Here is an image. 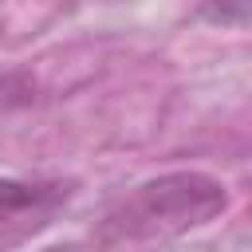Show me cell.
<instances>
[{
    "instance_id": "7a4b0ae2",
    "label": "cell",
    "mask_w": 252,
    "mask_h": 252,
    "mask_svg": "<svg viewBox=\"0 0 252 252\" xmlns=\"http://www.w3.org/2000/svg\"><path fill=\"white\" fill-rule=\"evenodd\" d=\"M71 189L59 181H20L0 177V240H20L51 224V217L67 205Z\"/></svg>"
},
{
    "instance_id": "3957f363",
    "label": "cell",
    "mask_w": 252,
    "mask_h": 252,
    "mask_svg": "<svg viewBox=\"0 0 252 252\" xmlns=\"http://www.w3.org/2000/svg\"><path fill=\"white\" fill-rule=\"evenodd\" d=\"M43 252H83L79 244H59V248H43Z\"/></svg>"
},
{
    "instance_id": "6da1fadb",
    "label": "cell",
    "mask_w": 252,
    "mask_h": 252,
    "mask_svg": "<svg viewBox=\"0 0 252 252\" xmlns=\"http://www.w3.org/2000/svg\"><path fill=\"white\" fill-rule=\"evenodd\" d=\"M228 209V189L197 169L165 173L154 181L134 185L126 197H118L102 220V240L126 244V240H169L189 228H201L217 220Z\"/></svg>"
}]
</instances>
